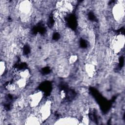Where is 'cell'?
Here are the masks:
<instances>
[{"label":"cell","mask_w":125,"mask_h":125,"mask_svg":"<svg viewBox=\"0 0 125 125\" xmlns=\"http://www.w3.org/2000/svg\"><path fill=\"white\" fill-rule=\"evenodd\" d=\"M110 10V17L113 25H121L124 22L125 1L118 0L112 5Z\"/></svg>","instance_id":"obj_1"},{"label":"cell","mask_w":125,"mask_h":125,"mask_svg":"<svg viewBox=\"0 0 125 125\" xmlns=\"http://www.w3.org/2000/svg\"><path fill=\"white\" fill-rule=\"evenodd\" d=\"M124 44L125 36L124 34H113L109 40V48L115 55H117L122 51L124 47Z\"/></svg>","instance_id":"obj_2"},{"label":"cell","mask_w":125,"mask_h":125,"mask_svg":"<svg viewBox=\"0 0 125 125\" xmlns=\"http://www.w3.org/2000/svg\"><path fill=\"white\" fill-rule=\"evenodd\" d=\"M26 100L29 108H36L43 100V93L42 90L34 91L26 96Z\"/></svg>","instance_id":"obj_3"},{"label":"cell","mask_w":125,"mask_h":125,"mask_svg":"<svg viewBox=\"0 0 125 125\" xmlns=\"http://www.w3.org/2000/svg\"><path fill=\"white\" fill-rule=\"evenodd\" d=\"M82 69L84 73L90 79H93L97 76L98 68L91 62H85L83 65Z\"/></svg>","instance_id":"obj_4"},{"label":"cell","mask_w":125,"mask_h":125,"mask_svg":"<svg viewBox=\"0 0 125 125\" xmlns=\"http://www.w3.org/2000/svg\"><path fill=\"white\" fill-rule=\"evenodd\" d=\"M54 124H64V125H77L79 124V120L75 117L70 116L61 117L56 120Z\"/></svg>","instance_id":"obj_5"},{"label":"cell","mask_w":125,"mask_h":125,"mask_svg":"<svg viewBox=\"0 0 125 125\" xmlns=\"http://www.w3.org/2000/svg\"><path fill=\"white\" fill-rule=\"evenodd\" d=\"M7 68V64L6 62L4 60L1 59L0 64V71L1 77L4 76V75L5 74V72H7L6 70Z\"/></svg>","instance_id":"obj_6"}]
</instances>
